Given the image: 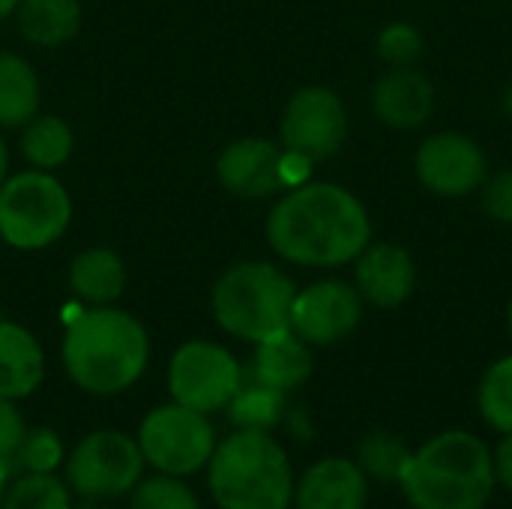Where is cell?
<instances>
[{
    "label": "cell",
    "mask_w": 512,
    "mask_h": 509,
    "mask_svg": "<svg viewBox=\"0 0 512 509\" xmlns=\"http://www.w3.org/2000/svg\"><path fill=\"white\" fill-rule=\"evenodd\" d=\"M267 240L291 264L339 267L357 258L372 240L366 207L336 183L291 189L267 219Z\"/></svg>",
    "instance_id": "cell-1"
},
{
    "label": "cell",
    "mask_w": 512,
    "mask_h": 509,
    "mask_svg": "<svg viewBox=\"0 0 512 509\" xmlns=\"http://www.w3.org/2000/svg\"><path fill=\"white\" fill-rule=\"evenodd\" d=\"M147 360V330L120 309L96 306L78 315L63 336L66 375L93 396L129 390L144 375Z\"/></svg>",
    "instance_id": "cell-2"
},
{
    "label": "cell",
    "mask_w": 512,
    "mask_h": 509,
    "mask_svg": "<svg viewBox=\"0 0 512 509\" xmlns=\"http://www.w3.org/2000/svg\"><path fill=\"white\" fill-rule=\"evenodd\" d=\"M492 450L471 432H444L414 450L399 486L414 509H483L495 492Z\"/></svg>",
    "instance_id": "cell-3"
},
{
    "label": "cell",
    "mask_w": 512,
    "mask_h": 509,
    "mask_svg": "<svg viewBox=\"0 0 512 509\" xmlns=\"http://www.w3.org/2000/svg\"><path fill=\"white\" fill-rule=\"evenodd\" d=\"M207 486L219 509H288L294 474L270 432L237 429L207 462Z\"/></svg>",
    "instance_id": "cell-4"
},
{
    "label": "cell",
    "mask_w": 512,
    "mask_h": 509,
    "mask_svg": "<svg viewBox=\"0 0 512 509\" xmlns=\"http://www.w3.org/2000/svg\"><path fill=\"white\" fill-rule=\"evenodd\" d=\"M294 282L267 261H246L222 273L213 288L216 324L246 342H264L291 330Z\"/></svg>",
    "instance_id": "cell-5"
},
{
    "label": "cell",
    "mask_w": 512,
    "mask_h": 509,
    "mask_svg": "<svg viewBox=\"0 0 512 509\" xmlns=\"http://www.w3.org/2000/svg\"><path fill=\"white\" fill-rule=\"evenodd\" d=\"M72 198L48 171H24L0 186V237L21 252H36L63 237Z\"/></svg>",
    "instance_id": "cell-6"
},
{
    "label": "cell",
    "mask_w": 512,
    "mask_h": 509,
    "mask_svg": "<svg viewBox=\"0 0 512 509\" xmlns=\"http://www.w3.org/2000/svg\"><path fill=\"white\" fill-rule=\"evenodd\" d=\"M138 447L144 453V462L153 465L159 474L183 480L207 468L216 450V432L207 414L192 411L180 402H171V405L153 408L144 417L138 429Z\"/></svg>",
    "instance_id": "cell-7"
},
{
    "label": "cell",
    "mask_w": 512,
    "mask_h": 509,
    "mask_svg": "<svg viewBox=\"0 0 512 509\" xmlns=\"http://www.w3.org/2000/svg\"><path fill=\"white\" fill-rule=\"evenodd\" d=\"M141 474L144 453L120 432H93L66 459V486L84 501H117L141 483Z\"/></svg>",
    "instance_id": "cell-8"
},
{
    "label": "cell",
    "mask_w": 512,
    "mask_h": 509,
    "mask_svg": "<svg viewBox=\"0 0 512 509\" xmlns=\"http://www.w3.org/2000/svg\"><path fill=\"white\" fill-rule=\"evenodd\" d=\"M240 384V363L216 342H186L177 348L168 369V390L174 402L201 414L228 408Z\"/></svg>",
    "instance_id": "cell-9"
},
{
    "label": "cell",
    "mask_w": 512,
    "mask_h": 509,
    "mask_svg": "<svg viewBox=\"0 0 512 509\" xmlns=\"http://www.w3.org/2000/svg\"><path fill=\"white\" fill-rule=\"evenodd\" d=\"M348 135V114L342 99L327 87H303L285 108L282 144L309 162H324L339 153Z\"/></svg>",
    "instance_id": "cell-10"
},
{
    "label": "cell",
    "mask_w": 512,
    "mask_h": 509,
    "mask_svg": "<svg viewBox=\"0 0 512 509\" xmlns=\"http://www.w3.org/2000/svg\"><path fill=\"white\" fill-rule=\"evenodd\" d=\"M363 318V297L339 279H324L297 291L291 306V333L306 345H336L357 330Z\"/></svg>",
    "instance_id": "cell-11"
},
{
    "label": "cell",
    "mask_w": 512,
    "mask_h": 509,
    "mask_svg": "<svg viewBox=\"0 0 512 509\" xmlns=\"http://www.w3.org/2000/svg\"><path fill=\"white\" fill-rule=\"evenodd\" d=\"M417 174L435 195L462 198L486 183V153L468 135L441 132L423 141L417 153Z\"/></svg>",
    "instance_id": "cell-12"
},
{
    "label": "cell",
    "mask_w": 512,
    "mask_h": 509,
    "mask_svg": "<svg viewBox=\"0 0 512 509\" xmlns=\"http://www.w3.org/2000/svg\"><path fill=\"white\" fill-rule=\"evenodd\" d=\"M219 183L237 198H270L285 183V150L267 138H240L228 144L216 162Z\"/></svg>",
    "instance_id": "cell-13"
},
{
    "label": "cell",
    "mask_w": 512,
    "mask_h": 509,
    "mask_svg": "<svg viewBox=\"0 0 512 509\" xmlns=\"http://www.w3.org/2000/svg\"><path fill=\"white\" fill-rule=\"evenodd\" d=\"M297 509H366L369 477L357 462L321 459L294 483Z\"/></svg>",
    "instance_id": "cell-14"
},
{
    "label": "cell",
    "mask_w": 512,
    "mask_h": 509,
    "mask_svg": "<svg viewBox=\"0 0 512 509\" xmlns=\"http://www.w3.org/2000/svg\"><path fill=\"white\" fill-rule=\"evenodd\" d=\"M357 258V291L366 303L378 309H396L411 297L417 270L402 246L375 243L366 246Z\"/></svg>",
    "instance_id": "cell-15"
},
{
    "label": "cell",
    "mask_w": 512,
    "mask_h": 509,
    "mask_svg": "<svg viewBox=\"0 0 512 509\" xmlns=\"http://www.w3.org/2000/svg\"><path fill=\"white\" fill-rule=\"evenodd\" d=\"M372 108L393 129H417L432 117L435 90L417 69L393 66L372 87Z\"/></svg>",
    "instance_id": "cell-16"
},
{
    "label": "cell",
    "mask_w": 512,
    "mask_h": 509,
    "mask_svg": "<svg viewBox=\"0 0 512 509\" xmlns=\"http://www.w3.org/2000/svg\"><path fill=\"white\" fill-rule=\"evenodd\" d=\"M45 375V357L30 330L0 321V396L24 399Z\"/></svg>",
    "instance_id": "cell-17"
},
{
    "label": "cell",
    "mask_w": 512,
    "mask_h": 509,
    "mask_svg": "<svg viewBox=\"0 0 512 509\" xmlns=\"http://www.w3.org/2000/svg\"><path fill=\"white\" fill-rule=\"evenodd\" d=\"M252 375H255V381H261V384H267V387H273L279 393L297 390L312 375L309 345L291 330L258 342Z\"/></svg>",
    "instance_id": "cell-18"
},
{
    "label": "cell",
    "mask_w": 512,
    "mask_h": 509,
    "mask_svg": "<svg viewBox=\"0 0 512 509\" xmlns=\"http://www.w3.org/2000/svg\"><path fill=\"white\" fill-rule=\"evenodd\" d=\"M69 288L93 306L114 303L126 288V267L111 249H84L69 267Z\"/></svg>",
    "instance_id": "cell-19"
},
{
    "label": "cell",
    "mask_w": 512,
    "mask_h": 509,
    "mask_svg": "<svg viewBox=\"0 0 512 509\" xmlns=\"http://www.w3.org/2000/svg\"><path fill=\"white\" fill-rule=\"evenodd\" d=\"M15 12L21 36L42 48L69 42L81 27L78 0H21Z\"/></svg>",
    "instance_id": "cell-20"
},
{
    "label": "cell",
    "mask_w": 512,
    "mask_h": 509,
    "mask_svg": "<svg viewBox=\"0 0 512 509\" xmlns=\"http://www.w3.org/2000/svg\"><path fill=\"white\" fill-rule=\"evenodd\" d=\"M39 111V78L33 66L9 51H0V129L27 126Z\"/></svg>",
    "instance_id": "cell-21"
},
{
    "label": "cell",
    "mask_w": 512,
    "mask_h": 509,
    "mask_svg": "<svg viewBox=\"0 0 512 509\" xmlns=\"http://www.w3.org/2000/svg\"><path fill=\"white\" fill-rule=\"evenodd\" d=\"M72 147H75V138H72L69 123L60 120V117H54V114L33 117V120L24 126L21 153H24V159H27L33 168H39V171L60 168V165L72 156Z\"/></svg>",
    "instance_id": "cell-22"
},
{
    "label": "cell",
    "mask_w": 512,
    "mask_h": 509,
    "mask_svg": "<svg viewBox=\"0 0 512 509\" xmlns=\"http://www.w3.org/2000/svg\"><path fill=\"white\" fill-rule=\"evenodd\" d=\"M414 450L393 432H372L357 447V465L369 480L399 483Z\"/></svg>",
    "instance_id": "cell-23"
},
{
    "label": "cell",
    "mask_w": 512,
    "mask_h": 509,
    "mask_svg": "<svg viewBox=\"0 0 512 509\" xmlns=\"http://www.w3.org/2000/svg\"><path fill=\"white\" fill-rule=\"evenodd\" d=\"M285 411V393L255 381L249 387L240 384L237 396L228 405L231 423L243 432H270Z\"/></svg>",
    "instance_id": "cell-24"
},
{
    "label": "cell",
    "mask_w": 512,
    "mask_h": 509,
    "mask_svg": "<svg viewBox=\"0 0 512 509\" xmlns=\"http://www.w3.org/2000/svg\"><path fill=\"white\" fill-rule=\"evenodd\" d=\"M0 509H72L69 486L54 474H24L6 489Z\"/></svg>",
    "instance_id": "cell-25"
},
{
    "label": "cell",
    "mask_w": 512,
    "mask_h": 509,
    "mask_svg": "<svg viewBox=\"0 0 512 509\" xmlns=\"http://www.w3.org/2000/svg\"><path fill=\"white\" fill-rule=\"evenodd\" d=\"M480 414L495 432H512V357L498 360L480 384Z\"/></svg>",
    "instance_id": "cell-26"
},
{
    "label": "cell",
    "mask_w": 512,
    "mask_h": 509,
    "mask_svg": "<svg viewBox=\"0 0 512 509\" xmlns=\"http://www.w3.org/2000/svg\"><path fill=\"white\" fill-rule=\"evenodd\" d=\"M129 495H132L129 509H201L192 489H186L180 477H168V474L141 480Z\"/></svg>",
    "instance_id": "cell-27"
},
{
    "label": "cell",
    "mask_w": 512,
    "mask_h": 509,
    "mask_svg": "<svg viewBox=\"0 0 512 509\" xmlns=\"http://www.w3.org/2000/svg\"><path fill=\"white\" fill-rule=\"evenodd\" d=\"M9 462L27 474H51L63 462V444L51 429H27Z\"/></svg>",
    "instance_id": "cell-28"
},
{
    "label": "cell",
    "mask_w": 512,
    "mask_h": 509,
    "mask_svg": "<svg viewBox=\"0 0 512 509\" xmlns=\"http://www.w3.org/2000/svg\"><path fill=\"white\" fill-rule=\"evenodd\" d=\"M378 54L393 66H411L423 54V36L405 21L387 24L378 36Z\"/></svg>",
    "instance_id": "cell-29"
},
{
    "label": "cell",
    "mask_w": 512,
    "mask_h": 509,
    "mask_svg": "<svg viewBox=\"0 0 512 509\" xmlns=\"http://www.w3.org/2000/svg\"><path fill=\"white\" fill-rule=\"evenodd\" d=\"M483 210L492 219L512 225V171H498L495 177L486 180V186H483Z\"/></svg>",
    "instance_id": "cell-30"
},
{
    "label": "cell",
    "mask_w": 512,
    "mask_h": 509,
    "mask_svg": "<svg viewBox=\"0 0 512 509\" xmlns=\"http://www.w3.org/2000/svg\"><path fill=\"white\" fill-rule=\"evenodd\" d=\"M27 426L21 411L15 408V399L0 396V462H9L24 438Z\"/></svg>",
    "instance_id": "cell-31"
},
{
    "label": "cell",
    "mask_w": 512,
    "mask_h": 509,
    "mask_svg": "<svg viewBox=\"0 0 512 509\" xmlns=\"http://www.w3.org/2000/svg\"><path fill=\"white\" fill-rule=\"evenodd\" d=\"M492 459H495V477H498V483H504L512 492V432L498 444V450H495Z\"/></svg>",
    "instance_id": "cell-32"
},
{
    "label": "cell",
    "mask_w": 512,
    "mask_h": 509,
    "mask_svg": "<svg viewBox=\"0 0 512 509\" xmlns=\"http://www.w3.org/2000/svg\"><path fill=\"white\" fill-rule=\"evenodd\" d=\"M6 480H9V462H0V504L6 495Z\"/></svg>",
    "instance_id": "cell-33"
},
{
    "label": "cell",
    "mask_w": 512,
    "mask_h": 509,
    "mask_svg": "<svg viewBox=\"0 0 512 509\" xmlns=\"http://www.w3.org/2000/svg\"><path fill=\"white\" fill-rule=\"evenodd\" d=\"M18 3H21V0H0V18L12 15V12L18 9Z\"/></svg>",
    "instance_id": "cell-34"
},
{
    "label": "cell",
    "mask_w": 512,
    "mask_h": 509,
    "mask_svg": "<svg viewBox=\"0 0 512 509\" xmlns=\"http://www.w3.org/2000/svg\"><path fill=\"white\" fill-rule=\"evenodd\" d=\"M6 147H3V141H0V186H3V180H6Z\"/></svg>",
    "instance_id": "cell-35"
},
{
    "label": "cell",
    "mask_w": 512,
    "mask_h": 509,
    "mask_svg": "<svg viewBox=\"0 0 512 509\" xmlns=\"http://www.w3.org/2000/svg\"><path fill=\"white\" fill-rule=\"evenodd\" d=\"M504 108H507V114L512 117V87L507 90V96H504Z\"/></svg>",
    "instance_id": "cell-36"
},
{
    "label": "cell",
    "mask_w": 512,
    "mask_h": 509,
    "mask_svg": "<svg viewBox=\"0 0 512 509\" xmlns=\"http://www.w3.org/2000/svg\"><path fill=\"white\" fill-rule=\"evenodd\" d=\"M78 509H111V507H105V504H99V501H87L84 507H78Z\"/></svg>",
    "instance_id": "cell-37"
},
{
    "label": "cell",
    "mask_w": 512,
    "mask_h": 509,
    "mask_svg": "<svg viewBox=\"0 0 512 509\" xmlns=\"http://www.w3.org/2000/svg\"><path fill=\"white\" fill-rule=\"evenodd\" d=\"M510 333H512V300H510Z\"/></svg>",
    "instance_id": "cell-38"
}]
</instances>
